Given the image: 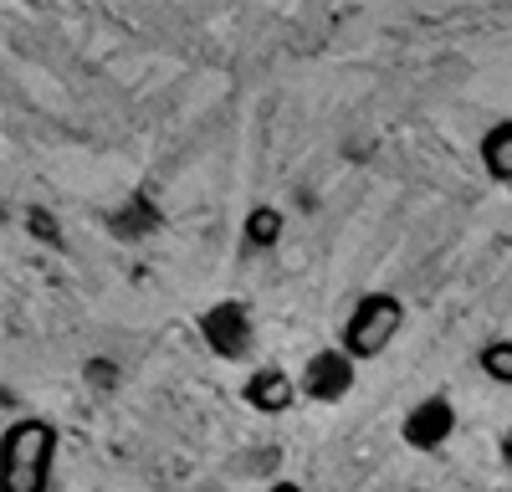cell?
I'll list each match as a JSON object with an SVG mask.
<instances>
[{"instance_id":"6da1fadb","label":"cell","mask_w":512,"mask_h":492,"mask_svg":"<svg viewBox=\"0 0 512 492\" xmlns=\"http://www.w3.org/2000/svg\"><path fill=\"white\" fill-rule=\"evenodd\" d=\"M52 426L47 421H21L6 436V492H41L52 467Z\"/></svg>"},{"instance_id":"5b68a950","label":"cell","mask_w":512,"mask_h":492,"mask_svg":"<svg viewBox=\"0 0 512 492\" xmlns=\"http://www.w3.org/2000/svg\"><path fill=\"white\" fill-rule=\"evenodd\" d=\"M303 390H308V400H344V395L354 390V364H349V354H338V349L313 354L308 369H303Z\"/></svg>"},{"instance_id":"ba28073f","label":"cell","mask_w":512,"mask_h":492,"mask_svg":"<svg viewBox=\"0 0 512 492\" xmlns=\"http://www.w3.org/2000/svg\"><path fill=\"white\" fill-rule=\"evenodd\" d=\"M282 236V211H272V205H256V211L246 216V241L251 246H272Z\"/></svg>"},{"instance_id":"30bf717a","label":"cell","mask_w":512,"mask_h":492,"mask_svg":"<svg viewBox=\"0 0 512 492\" xmlns=\"http://www.w3.org/2000/svg\"><path fill=\"white\" fill-rule=\"evenodd\" d=\"M502 457H507V467H512V431L502 436Z\"/></svg>"},{"instance_id":"8992f818","label":"cell","mask_w":512,"mask_h":492,"mask_svg":"<svg viewBox=\"0 0 512 492\" xmlns=\"http://www.w3.org/2000/svg\"><path fill=\"white\" fill-rule=\"evenodd\" d=\"M246 405H256V410H287L292 405V380L282 375L277 364H267V369H256V375L246 380Z\"/></svg>"},{"instance_id":"277c9868","label":"cell","mask_w":512,"mask_h":492,"mask_svg":"<svg viewBox=\"0 0 512 492\" xmlns=\"http://www.w3.org/2000/svg\"><path fill=\"white\" fill-rule=\"evenodd\" d=\"M451 431H456V410H451V400H441V395L420 400L410 416H405V426H400L405 446H415V451H436V446H446Z\"/></svg>"},{"instance_id":"9c48e42d","label":"cell","mask_w":512,"mask_h":492,"mask_svg":"<svg viewBox=\"0 0 512 492\" xmlns=\"http://www.w3.org/2000/svg\"><path fill=\"white\" fill-rule=\"evenodd\" d=\"M482 369H487L492 380L512 385V339H502V344H487V349H482Z\"/></svg>"},{"instance_id":"8fae6325","label":"cell","mask_w":512,"mask_h":492,"mask_svg":"<svg viewBox=\"0 0 512 492\" xmlns=\"http://www.w3.org/2000/svg\"><path fill=\"white\" fill-rule=\"evenodd\" d=\"M272 492H303V487H297V482H277Z\"/></svg>"},{"instance_id":"3957f363","label":"cell","mask_w":512,"mask_h":492,"mask_svg":"<svg viewBox=\"0 0 512 492\" xmlns=\"http://www.w3.org/2000/svg\"><path fill=\"white\" fill-rule=\"evenodd\" d=\"M200 334L210 344V354H221V359H241L251 349V318L241 303H216V308H205L200 318Z\"/></svg>"},{"instance_id":"7a4b0ae2","label":"cell","mask_w":512,"mask_h":492,"mask_svg":"<svg viewBox=\"0 0 512 492\" xmlns=\"http://www.w3.org/2000/svg\"><path fill=\"white\" fill-rule=\"evenodd\" d=\"M400 318H405V308H400L390 293H369V298L349 313V323H344V354H349V359L379 354L384 344L395 339Z\"/></svg>"},{"instance_id":"52a82bcc","label":"cell","mask_w":512,"mask_h":492,"mask_svg":"<svg viewBox=\"0 0 512 492\" xmlns=\"http://www.w3.org/2000/svg\"><path fill=\"white\" fill-rule=\"evenodd\" d=\"M482 164H487L492 180H512V123H497L482 139Z\"/></svg>"}]
</instances>
